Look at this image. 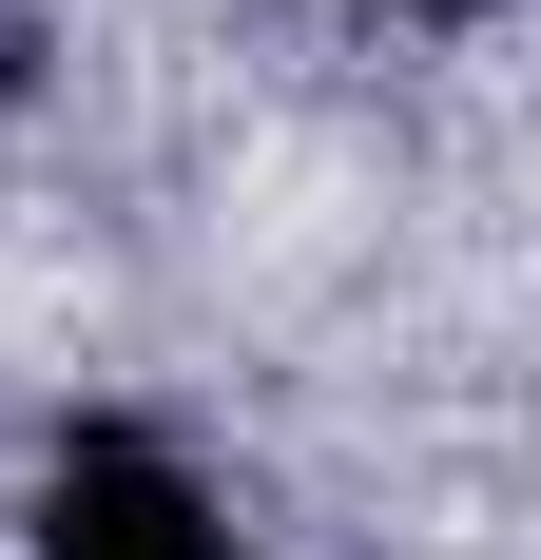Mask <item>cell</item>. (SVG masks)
<instances>
[{
    "label": "cell",
    "instance_id": "obj_1",
    "mask_svg": "<svg viewBox=\"0 0 541 560\" xmlns=\"http://www.w3.org/2000/svg\"><path fill=\"white\" fill-rule=\"evenodd\" d=\"M39 560H252V541L156 425H58L39 445Z\"/></svg>",
    "mask_w": 541,
    "mask_h": 560
},
{
    "label": "cell",
    "instance_id": "obj_2",
    "mask_svg": "<svg viewBox=\"0 0 541 560\" xmlns=\"http://www.w3.org/2000/svg\"><path fill=\"white\" fill-rule=\"evenodd\" d=\"M406 20H503V0H406Z\"/></svg>",
    "mask_w": 541,
    "mask_h": 560
}]
</instances>
